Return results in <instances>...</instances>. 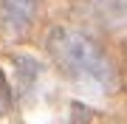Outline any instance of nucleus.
<instances>
[{
    "mask_svg": "<svg viewBox=\"0 0 127 124\" xmlns=\"http://www.w3.org/2000/svg\"><path fill=\"white\" fill-rule=\"evenodd\" d=\"M48 54L68 79L93 90H113L116 68L91 37L73 28H54L48 34Z\"/></svg>",
    "mask_w": 127,
    "mask_h": 124,
    "instance_id": "f257e3e1",
    "label": "nucleus"
},
{
    "mask_svg": "<svg viewBox=\"0 0 127 124\" xmlns=\"http://www.w3.org/2000/svg\"><path fill=\"white\" fill-rule=\"evenodd\" d=\"M37 3L40 0H0V9H3L6 20L17 28H26L31 23L34 11H37Z\"/></svg>",
    "mask_w": 127,
    "mask_h": 124,
    "instance_id": "f03ea898",
    "label": "nucleus"
},
{
    "mask_svg": "<svg viewBox=\"0 0 127 124\" xmlns=\"http://www.w3.org/2000/svg\"><path fill=\"white\" fill-rule=\"evenodd\" d=\"M9 104H11V90H9V85H6L3 71H0V116L9 110Z\"/></svg>",
    "mask_w": 127,
    "mask_h": 124,
    "instance_id": "7ed1b4c3",
    "label": "nucleus"
}]
</instances>
